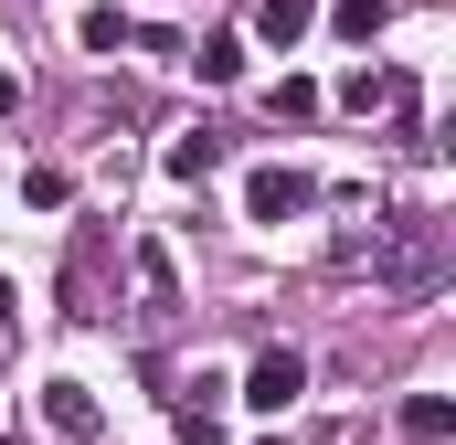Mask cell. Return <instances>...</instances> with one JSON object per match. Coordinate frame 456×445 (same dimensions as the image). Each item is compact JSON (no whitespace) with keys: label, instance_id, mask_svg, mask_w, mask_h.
Instances as JSON below:
<instances>
[{"label":"cell","instance_id":"obj_1","mask_svg":"<svg viewBox=\"0 0 456 445\" xmlns=\"http://www.w3.org/2000/svg\"><path fill=\"white\" fill-rule=\"evenodd\" d=\"M436 276H446V222H436V213H393V222H382V244H371V287L425 297Z\"/></svg>","mask_w":456,"mask_h":445},{"label":"cell","instance_id":"obj_2","mask_svg":"<svg viewBox=\"0 0 456 445\" xmlns=\"http://www.w3.org/2000/svg\"><path fill=\"white\" fill-rule=\"evenodd\" d=\"M96 287H107V222H86V233H75V255H64V319H107V308H96Z\"/></svg>","mask_w":456,"mask_h":445},{"label":"cell","instance_id":"obj_3","mask_svg":"<svg viewBox=\"0 0 456 445\" xmlns=\"http://www.w3.org/2000/svg\"><path fill=\"white\" fill-rule=\"evenodd\" d=\"M308 202H319L308 170H255V181H244V222H297Z\"/></svg>","mask_w":456,"mask_h":445},{"label":"cell","instance_id":"obj_4","mask_svg":"<svg viewBox=\"0 0 456 445\" xmlns=\"http://www.w3.org/2000/svg\"><path fill=\"white\" fill-rule=\"evenodd\" d=\"M297 392H308V360H297V350H265V360L244 371V403H255V414H287Z\"/></svg>","mask_w":456,"mask_h":445},{"label":"cell","instance_id":"obj_5","mask_svg":"<svg viewBox=\"0 0 456 445\" xmlns=\"http://www.w3.org/2000/svg\"><path fill=\"white\" fill-rule=\"evenodd\" d=\"M43 425H53L64 445H96V435H107V414H96L86 382H43Z\"/></svg>","mask_w":456,"mask_h":445},{"label":"cell","instance_id":"obj_6","mask_svg":"<svg viewBox=\"0 0 456 445\" xmlns=\"http://www.w3.org/2000/svg\"><path fill=\"white\" fill-rule=\"evenodd\" d=\"M75 43H86V53H127V43H138V21H127L117 0H96V11L75 21Z\"/></svg>","mask_w":456,"mask_h":445},{"label":"cell","instance_id":"obj_7","mask_svg":"<svg viewBox=\"0 0 456 445\" xmlns=\"http://www.w3.org/2000/svg\"><path fill=\"white\" fill-rule=\"evenodd\" d=\"M456 435V403L446 392H414V403H403V445H446Z\"/></svg>","mask_w":456,"mask_h":445},{"label":"cell","instance_id":"obj_8","mask_svg":"<svg viewBox=\"0 0 456 445\" xmlns=\"http://www.w3.org/2000/svg\"><path fill=\"white\" fill-rule=\"evenodd\" d=\"M224 170V149H213V127H191V138H170V181H213Z\"/></svg>","mask_w":456,"mask_h":445},{"label":"cell","instance_id":"obj_9","mask_svg":"<svg viewBox=\"0 0 456 445\" xmlns=\"http://www.w3.org/2000/svg\"><path fill=\"white\" fill-rule=\"evenodd\" d=\"M308 21H319V0H265V11H255V32H265V43H297Z\"/></svg>","mask_w":456,"mask_h":445},{"label":"cell","instance_id":"obj_10","mask_svg":"<svg viewBox=\"0 0 456 445\" xmlns=\"http://www.w3.org/2000/svg\"><path fill=\"white\" fill-rule=\"evenodd\" d=\"M191 75H202V85H233V75H244V43H233V32H213V43L191 53Z\"/></svg>","mask_w":456,"mask_h":445},{"label":"cell","instance_id":"obj_11","mask_svg":"<svg viewBox=\"0 0 456 445\" xmlns=\"http://www.w3.org/2000/svg\"><path fill=\"white\" fill-rule=\"evenodd\" d=\"M265 117H276V127H287V117H319V85H297V75L265 85Z\"/></svg>","mask_w":456,"mask_h":445},{"label":"cell","instance_id":"obj_12","mask_svg":"<svg viewBox=\"0 0 456 445\" xmlns=\"http://www.w3.org/2000/svg\"><path fill=\"white\" fill-rule=\"evenodd\" d=\"M382 32V0H340V43H371Z\"/></svg>","mask_w":456,"mask_h":445},{"label":"cell","instance_id":"obj_13","mask_svg":"<svg viewBox=\"0 0 456 445\" xmlns=\"http://www.w3.org/2000/svg\"><path fill=\"white\" fill-rule=\"evenodd\" d=\"M0 329H11V276H0Z\"/></svg>","mask_w":456,"mask_h":445},{"label":"cell","instance_id":"obj_14","mask_svg":"<svg viewBox=\"0 0 456 445\" xmlns=\"http://www.w3.org/2000/svg\"><path fill=\"white\" fill-rule=\"evenodd\" d=\"M0 371H11V329H0Z\"/></svg>","mask_w":456,"mask_h":445}]
</instances>
